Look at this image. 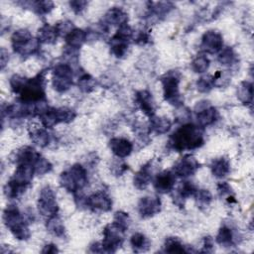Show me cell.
<instances>
[{"label": "cell", "instance_id": "obj_24", "mask_svg": "<svg viewBox=\"0 0 254 254\" xmlns=\"http://www.w3.org/2000/svg\"><path fill=\"white\" fill-rule=\"evenodd\" d=\"M27 188V186L22 185L11 178L4 186V194L9 198H17L26 190Z\"/></svg>", "mask_w": 254, "mask_h": 254}, {"label": "cell", "instance_id": "obj_30", "mask_svg": "<svg viewBox=\"0 0 254 254\" xmlns=\"http://www.w3.org/2000/svg\"><path fill=\"white\" fill-rule=\"evenodd\" d=\"M130 243L135 252H145L150 248V245H151L149 239L144 234L139 232L131 236Z\"/></svg>", "mask_w": 254, "mask_h": 254}, {"label": "cell", "instance_id": "obj_33", "mask_svg": "<svg viewBox=\"0 0 254 254\" xmlns=\"http://www.w3.org/2000/svg\"><path fill=\"white\" fill-rule=\"evenodd\" d=\"M31 140L40 147H46L50 143V134L45 129H35L30 133Z\"/></svg>", "mask_w": 254, "mask_h": 254}, {"label": "cell", "instance_id": "obj_45", "mask_svg": "<svg viewBox=\"0 0 254 254\" xmlns=\"http://www.w3.org/2000/svg\"><path fill=\"white\" fill-rule=\"evenodd\" d=\"M55 27L57 29V32H58L59 36H64V37H65L68 33H70L75 28L73 26V24L71 22H69V21L60 22Z\"/></svg>", "mask_w": 254, "mask_h": 254}, {"label": "cell", "instance_id": "obj_52", "mask_svg": "<svg viewBox=\"0 0 254 254\" xmlns=\"http://www.w3.org/2000/svg\"><path fill=\"white\" fill-rule=\"evenodd\" d=\"M6 57L8 58V52H6V50L4 48L1 49V68L3 69L6 63L8 62V59H6Z\"/></svg>", "mask_w": 254, "mask_h": 254}, {"label": "cell", "instance_id": "obj_32", "mask_svg": "<svg viewBox=\"0 0 254 254\" xmlns=\"http://www.w3.org/2000/svg\"><path fill=\"white\" fill-rule=\"evenodd\" d=\"M148 4L150 5L149 10L151 13L157 17L168 14L174 8L171 2H149Z\"/></svg>", "mask_w": 254, "mask_h": 254}, {"label": "cell", "instance_id": "obj_46", "mask_svg": "<svg viewBox=\"0 0 254 254\" xmlns=\"http://www.w3.org/2000/svg\"><path fill=\"white\" fill-rule=\"evenodd\" d=\"M86 5H87V2L81 1V0H75V1L69 2V6L74 13H80L85 8Z\"/></svg>", "mask_w": 254, "mask_h": 254}, {"label": "cell", "instance_id": "obj_27", "mask_svg": "<svg viewBox=\"0 0 254 254\" xmlns=\"http://www.w3.org/2000/svg\"><path fill=\"white\" fill-rule=\"evenodd\" d=\"M237 97L244 104H251L253 99V85L250 81H242L237 87Z\"/></svg>", "mask_w": 254, "mask_h": 254}, {"label": "cell", "instance_id": "obj_26", "mask_svg": "<svg viewBox=\"0 0 254 254\" xmlns=\"http://www.w3.org/2000/svg\"><path fill=\"white\" fill-rule=\"evenodd\" d=\"M46 227L48 231L57 237H63L64 234V225L62 221V219L57 215L54 214L50 217H48Z\"/></svg>", "mask_w": 254, "mask_h": 254}, {"label": "cell", "instance_id": "obj_44", "mask_svg": "<svg viewBox=\"0 0 254 254\" xmlns=\"http://www.w3.org/2000/svg\"><path fill=\"white\" fill-rule=\"evenodd\" d=\"M27 78L26 77H23L19 74H14L11 78H10V86H11V89L14 93H17L19 94L21 89L23 88L25 82H26Z\"/></svg>", "mask_w": 254, "mask_h": 254}, {"label": "cell", "instance_id": "obj_18", "mask_svg": "<svg viewBox=\"0 0 254 254\" xmlns=\"http://www.w3.org/2000/svg\"><path fill=\"white\" fill-rule=\"evenodd\" d=\"M128 21V15L125 13V11L119 7H113L110 8L103 17V23L106 26L112 25V26H122L124 24H127Z\"/></svg>", "mask_w": 254, "mask_h": 254}, {"label": "cell", "instance_id": "obj_39", "mask_svg": "<svg viewBox=\"0 0 254 254\" xmlns=\"http://www.w3.org/2000/svg\"><path fill=\"white\" fill-rule=\"evenodd\" d=\"M30 4L33 11L38 15H46L54 8V3L52 1H34L30 2Z\"/></svg>", "mask_w": 254, "mask_h": 254}, {"label": "cell", "instance_id": "obj_36", "mask_svg": "<svg viewBox=\"0 0 254 254\" xmlns=\"http://www.w3.org/2000/svg\"><path fill=\"white\" fill-rule=\"evenodd\" d=\"M193 195L195 197L197 207L199 208L207 207L212 199L211 193L209 192L208 190H196Z\"/></svg>", "mask_w": 254, "mask_h": 254}, {"label": "cell", "instance_id": "obj_43", "mask_svg": "<svg viewBox=\"0 0 254 254\" xmlns=\"http://www.w3.org/2000/svg\"><path fill=\"white\" fill-rule=\"evenodd\" d=\"M113 223H115L117 226L122 228L123 230H127L130 224V217L128 213L123 212V211H117L114 214V220Z\"/></svg>", "mask_w": 254, "mask_h": 254}, {"label": "cell", "instance_id": "obj_8", "mask_svg": "<svg viewBox=\"0 0 254 254\" xmlns=\"http://www.w3.org/2000/svg\"><path fill=\"white\" fill-rule=\"evenodd\" d=\"M132 36L133 31L129 25L124 24L120 26L109 42L111 53L117 58H122L128 50L129 41Z\"/></svg>", "mask_w": 254, "mask_h": 254}, {"label": "cell", "instance_id": "obj_34", "mask_svg": "<svg viewBox=\"0 0 254 254\" xmlns=\"http://www.w3.org/2000/svg\"><path fill=\"white\" fill-rule=\"evenodd\" d=\"M164 249L166 252L169 253H184L188 252L186 249V246L183 245V243L176 237H169L165 241Z\"/></svg>", "mask_w": 254, "mask_h": 254}, {"label": "cell", "instance_id": "obj_5", "mask_svg": "<svg viewBox=\"0 0 254 254\" xmlns=\"http://www.w3.org/2000/svg\"><path fill=\"white\" fill-rule=\"evenodd\" d=\"M12 47L14 52L21 56H30L38 49L40 42L34 39L27 29H20L16 31L11 37Z\"/></svg>", "mask_w": 254, "mask_h": 254}, {"label": "cell", "instance_id": "obj_51", "mask_svg": "<svg viewBox=\"0 0 254 254\" xmlns=\"http://www.w3.org/2000/svg\"><path fill=\"white\" fill-rule=\"evenodd\" d=\"M58 252H59V249H58L57 245L52 244V243L45 245L44 248L42 249V253H48V254H50V253H58Z\"/></svg>", "mask_w": 254, "mask_h": 254}, {"label": "cell", "instance_id": "obj_19", "mask_svg": "<svg viewBox=\"0 0 254 254\" xmlns=\"http://www.w3.org/2000/svg\"><path fill=\"white\" fill-rule=\"evenodd\" d=\"M109 147L113 154L118 158L129 156L133 150L132 143L125 138H112L109 141Z\"/></svg>", "mask_w": 254, "mask_h": 254}, {"label": "cell", "instance_id": "obj_29", "mask_svg": "<svg viewBox=\"0 0 254 254\" xmlns=\"http://www.w3.org/2000/svg\"><path fill=\"white\" fill-rule=\"evenodd\" d=\"M195 191H196V188L191 182H189V181L182 182L180 184V186L178 187V189H177L176 203H178L179 200L183 201L187 197H189L190 195H193Z\"/></svg>", "mask_w": 254, "mask_h": 254}, {"label": "cell", "instance_id": "obj_41", "mask_svg": "<svg viewBox=\"0 0 254 254\" xmlns=\"http://www.w3.org/2000/svg\"><path fill=\"white\" fill-rule=\"evenodd\" d=\"M52 170V164L42 156H40L34 164V172L36 175L43 176Z\"/></svg>", "mask_w": 254, "mask_h": 254}, {"label": "cell", "instance_id": "obj_3", "mask_svg": "<svg viewBox=\"0 0 254 254\" xmlns=\"http://www.w3.org/2000/svg\"><path fill=\"white\" fill-rule=\"evenodd\" d=\"M3 221L18 240H27L31 236L28 224L15 205H8L3 212Z\"/></svg>", "mask_w": 254, "mask_h": 254}, {"label": "cell", "instance_id": "obj_47", "mask_svg": "<svg viewBox=\"0 0 254 254\" xmlns=\"http://www.w3.org/2000/svg\"><path fill=\"white\" fill-rule=\"evenodd\" d=\"M217 191L220 196L227 195V194L231 193V188L226 182H223V183H220L217 185Z\"/></svg>", "mask_w": 254, "mask_h": 254}, {"label": "cell", "instance_id": "obj_2", "mask_svg": "<svg viewBox=\"0 0 254 254\" xmlns=\"http://www.w3.org/2000/svg\"><path fill=\"white\" fill-rule=\"evenodd\" d=\"M45 71L40 72L33 78H27L23 88L20 91V101L24 103L38 104L45 102Z\"/></svg>", "mask_w": 254, "mask_h": 254}, {"label": "cell", "instance_id": "obj_1", "mask_svg": "<svg viewBox=\"0 0 254 254\" xmlns=\"http://www.w3.org/2000/svg\"><path fill=\"white\" fill-rule=\"evenodd\" d=\"M203 133L199 126L191 123L184 124L169 138V146L178 151L192 150L203 144Z\"/></svg>", "mask_w": 254, "mask_h": 254}, {"label": "cell", "instance_id": "obj_11", "mask_svg": "<svg viewBox=\"0 0 254 254\" xmlns=\"http://www.w3.org/2000/svg\"><path fill=\"white\" fill-rule=\"evenodd\" d=\"M194 111L196 113V120L198 126L201 128L213 124L218 116L217 110L213 106H211L206 100L197 102L194 106Z\"/></svg>", "mask_w": 254, "mask_h": 254}, {"label": "cell", "instance_id": "obj_21", "mask_svg": "<svg viewBox=\"0 0 254 254\" xmlns=\"http://www.w3.org/2000/svg\"><path fill=\"white\" fill-rule=\"evenodd\" d=\"M66 47L72 50H78L87 40V33L81 29L74 28L64 37Z\"/></svg>", "mask_w": 254, "mask_h": 254}, {"label": "cell", "instance_id": "obj_16", "mask_svg": "<svg viewBox=\"0 0 254 254\" xmlns=\"http://www.w3.org/2000/svg\"><path fill=\"white\" fill-rule=\"evenodd\" d=\"M135 102L138 107L149 117L155 115V101L148 90H139L135 94Z\"/></svg>", "mask_w": 254, "mask_h": 254}, {"label": "cell", "instance_id": "obj_37", "mask_svg": "<svg viewBox=\"0 0 254 254\" xmlns=\"http://www.w3.org/2000/svg\"><path fill=\"white\" fill-rule=\"evenodd\" d=\"M218 62L223 65H232L236 62V56L231 48H224L219 51Z\"/></svg>", "mask_w": 254, "mask_h": 254}, {"label": "cell", "instance_id": "obj_13", "mask_svg": "<svg viewBox=\"0 0 254 254\" xmlns=\"http://www.w3.org/2000/svg\"><path fill=\"white\" fill-rule=\"evenodd\" d=\"M161 210V200L158 196H145L138 202V212L141 217L154 216Z\"/></svg>", "mask_w": 254, "mask_h": 254}, {"label": "cell", "instance_id": "obj_48", "mask_svg": "<svg viewBox=\"0 0 254 254\" xmlns=\"http://www.w3.org/2000/svg\"><path fill=\"white\" fill-rule=\"evenodd\" d=\"M128 169V166L122 162H117L114 164V166L112 167V172L116 175V176H121L126 170Z\"/></svg>", "mask_w": 254, "mask_h": 254}, {"label": "cell", "instance_id": "obj_28", "mask_svg": "<svg viewBox=\"0 0 254 254\" xmlns=\"http://www.w3.org/2000/svg\"><path fill=\"white\" fill-rule=\"evenodd\" d=\"M210 170L214 177L223 178L229 173L230 166H229L228 161L225 158H218V159L212 161V163L210 165Z\"/></svg>", "mask_w": 254, "mask_h": 254}, {"label": "cell", "instance_id": "obj_12", "mask_svg": "<svg viewBox=\"0 0 254 254\" xmlns=\"http://www.w3.org/2000/svg\"><path fill=\"white\" fill-rule=\"evenodd\" d=\"M223 46V40L220 33L210 30L203 34L200 43V49L204 53L215 54L218 53Z\"/></svg>", "mask_w": 254, "mask_h": 254}, {"label": "cell", "instance_id": "obj_7", "mask_svg": "<svg viewBox=\"0 0 254 254\" xmlns=\"http://www.w3.org/2000/svg\"><path fill=\"white\" fill-rule=\"evenodd\" d=\"M124 232L125 230L113 222L107 224L103 230V240L101 242L103 252L113 253L120 248L124 241Z\"/></svg>", "mask_w": 254, "mask_h": 254}, {"label": "cell", "instance_id": "obj_15", "mask_svg": "<svg viewBox=\"0 0 254 254\" xmlns=\"http://www.w3.org/2000/svg\"><path fill=\"white\" fill-rule=\"evenodd\" d=\"M176 183V175L171 171H163L159 173L154 180V188L158 192L166 193L173 190Z\"/></svg>", "mask_w": 254, "mask_h": 254}, {"label": "cell", "instance_id": "obj_10", "mask_svg": "<svg viewBox=\"0 0 254 254\" xmlns=\"http://www.w3.org/2000/svg\"><path fill=\"white\" fill-rule=\"evenodd\" d=\"M38 209L42 215L48 217L58 213L59 206L56 199V194L50 186H46L41 190L38 198Z\"/></svg>", "mask_w": 254, "mask_h": 254}, {"label": "cell", "instance_id": "obj_35", "mask_svg": "<svg viewBox=\"0 0 254 254\" xmlns=\"http://www.w3.org/2000/svg\"><path fill=\"white\" fill-rule=\"evenodd\" d=\"M190 66L194 72H204L208 69L209 66V60L205 55H197L193 60L191 61Z\"/></svg>", "mask_w": 254, "mask_h": 254}, {"label": "cell", "instance_id": "obj_14", "mask_svg": "<svg viewBox=\"0 0 254 254\" xmlns=\"http://www.w3.org/2000/svg\"><path fill=\"white\" fill-rule=\"evenodd\" d=\"M199 168V164L196 159L190 155L182 158L174 167V173L178 177L187 178L193 175Z\"/></svg>", "mask_w": 254, "mask_h": 254}, {"label": "cell", "instance_id": "obj_42", "mask_svg": "<svg viewBox=\"0 0 254 254\" xmlns=\"http://www.w3.org/2000/svg\"><path fill=\"white\" fill-rule=\"evenodd\" d=\"M214 86V80L212 75H203L198 78L196 81V88L200 92H208L210 91Z\"/></svg>", "mask_w": 254, "mask_h": 254}, {"label": "cell", "instance_id": "obj_22", "mask_svg": "<svg viewBox=\"0 0 254 254\" xmlns=\"http://www.w3.org/2000/svg\"><path fill=\"white\" fill-rule=\"evenodd\" d=\"M152 180L151 172V162L144 165L134 176L133 184L138 190H144L148 187Z\"/></svg>", "mask_w": 254, "mask_h": 254}, {"label": "cell", "instance_id": "obj_31", "mask_svg": "<svg viewBox=\"0 0 254 254\" xmlns=\"http://www.w3.org/2000/svg\"><path fill=\"white\" fill-rule=\"evenodd\" d=\"M215 240L219 245H221L223 247L231 246L234 243V234H233L231 228H229L228 226H225V225L220 227Z\"/></svg>", "mask_w": 254, "mask_h": 254}, {"label": "cell", "instance_id": "obj_20", "mask_svg": "<svg viewBox=\"0 0 254 254\" xmlns=\"http://www.w3.org/2000/svg\"><path fill=\"white\" fill-rule=\"evenodd\" d=\"M41 155L34 148L25 146L16 151L14 161L17 165L25 164V165H33L34 166L36 160Z\"/></svg>", "mask_w": 254, "mask_h": 254}, {"label": "cell", "instance_id": "obj_23", "mask_svg": "<svg viewBox=\"0 0 254 254\" xmlns=\"http://www.w3.org/2000/svg\"><path fill=\"white\" fill-rule=\"evenodd\" d=\"M59 34L56 27L49 24H45L38 31V41L43 44H54L56 43Z\"/></svg>", "mask_w": 254, "mask_h": 254}, {"label": "cell", "instance_id": "obj_6", "mask_svg": "<svg viewBox=\"0 0 254 254\" xmlns=\"http://www.w3.org/2000/svg\"><path fill=\"white\" fill-rule=\"evenodd\" d=\"M164 98L170 104L175 106H181L183 103V98L180 93V75L176 71H170L166 73L161 78Z\"/></svg>", "mask_w": 254, "mask_h": 254}, {"label": "cell", "instance_id": "obj_38", "mask_svg": "<svg viewBox=\"0 0 254 254\" xmlns=\"http://www.w3.org/2000/svg\"><path fill=\"white\" fill-rule=\"evenodd\" d=\"M56 112H57V117H58L59 123L71 122L76 116L75 111L71 108H68V107L56 108Z\"/></svg>", "mask_w": 254, "mask_h": 254}, {"label": "cell", "instance_id": "obj_50", "mask_svg": "<svg viewBox=\"0 0 254 254\" xmlns=\"http://www.w3.org/2000/svg\"><path fill=\"white\" fill-rule=\"evenodd\" d=\"M212 249H213V241H212L211 237H209V236L204 237L202 251L203 252H212Z\"/></svg>", "mask_w": 254, "mask_h": 254}, {"label": "cell", "instance_id": "obj_25", "mask_svg": "<svg viewBox=\"0 0 254 254\" xmlns=\"http://www.w3.org/2000/svg\"><path fill=\"white\" fill-rule=\"evenodd\" d=\"M172 126L171 121L166 117L152 116L150 117V130L157 134L167 133Z\"/></svg>", "mask_w": 254, "mask_h": 254}, {"label": "cell", "instance_id": "obj_40", "mask_svg": "<svg viewBox=\"0 0 254 254\" xmlns=\"http://www.w3.org/2000/svg\"><path fill=\"white\" fill-rule=\"evenodd\" d=\"M95 79L87 74V73H83L77 81V85L80 88V90H82L83 92H90L91 90H93L95 88Z\"/></svg>", "mask_w": 254, "mask_h": 254}, {"label": "cell", "instance_id": "obj_4", "mask_svg": "<svg viewBox=\"0 0 254 254\" xmlns=\"http://www.w3.org/2000/svg\"><path fill=\"white\" fill-rule=\"evenodd\" d=\"M60 184L67 191L76 192L81 190L87 184V173L79 164L72 165L60 176Z\"/></svg>", "mask_w": 254, "mask_h": 254}, {"label": "cell", "instance_id": "obj_9", "mask_svg": "<svg viewBox=\"0 0 254 254\" xmlns=\"http://www.w3.org/2000/svg\"><path fill=\"white\" fill-rule=\"evenodd\" d=\"M52 83L59 92H64L72 85V68L68 64H58L53 69Z\"/></svg>", "mask_w": 254, "mask_h": 254}, {"label": "cell", "instance_id": "obj_49", "mask_svg": "<svg viewBox=\"0 0 254 254\" xmlns=\"http://www.w3.org/2000/svg\"><path fill=\"white\" fill-rule=\"evenodd\" d=\"M149 39H150V37H149V34L147 32L140 31V33H138V35H137V37L135 38L134 41L139 45H145L149 42Z\"/></svg>", "mask_w": 254, "mask_h": 254}, {"label": "cell", "instance_id": "obj_17", "mask_svg": "<svg viewBox=\"0 0 254 254\" xmlns=\"http://www.w3.org/2000/svg\"><path fill=\"white\" fill-rule=\"evenodd\" d=\"M86 205L101 211H108L111 209V198L103 191H98L86 197Z\"/></svg>", "mask_w": 254, "mask_h": 254}]
</instances>
